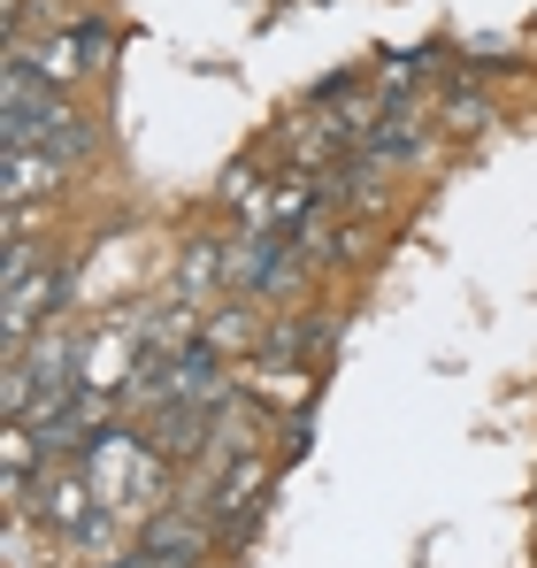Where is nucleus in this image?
<instances>
[{"instance_id":"f257e3e1","label":"nucleus","mask_w":537,"mask_h":568,"mask_svg":"<svg viewBox=\"0 0 537 568\" xmlns=\"http://www.w3.org/2000/svg\"><path fill=\"white\" fill-rule=\"evenodd\" d=\"M215 515L192 499V507H154L146 515V530H139V554L162 568H207V546H215Z\"/></svg>"},{"instance_id":"f03ea898","label":"nucleus","mask_w":537,"mask_h":568,"mask_svg":"<svg viewBox=\"0 0 537 568\" xmlns=\"http://www.w3.org/2000/svg\"><path fill=\"white\" fill-rule=\"evenodd\" d=\"M92 507H100V491H92L85 462H47L39 491H31V515H39V530H54V538H78V530L92 523Z\"/></svg>"},{"instance_id":"7ed1b4c3","label":"nucleus","mask_w":537,"mask_h":568,"mask_svg":"<svg viewBox=\"0 0 537 568\" xmlns=\"http://www.w3.org/2000/svg\"><path fill=\"white\" fill-rule=\"evenodd\" d=\"M361 146H368L376 162H415V154L430 146V108H423V100H407V93H399V100H384Z\"/></svg>"},{"instance_id":"20e7f679","label":"nucleus","mask_w":537,"mask_h":568,"mask_svg":"<svg viewBox=\"0 0 537 568\" xmlns=\"http://www.w3.org/2000/svg\"><path fill=\"white\" fill-rule=\"evenodd\" d=\"M246 392L268 399V407H300V399L315 392V369H307V362H292V338L276 331V338H268V354L246 362Z\"/></svg>"},{"instance_id":"39448f33","label":"nucleus","mask_w":537,"mask_h":568,"mask_svg":"<svg viewBox=\"0 0 537 568\" xmlns=\"http://www.w3.org/2000/svg\"><path fill=\"white\" fill-rule=\"evenodd\" d=\"M262 491H268V462H262V454H246V462H215V484H207L200 507H207L223 530H239V515H254Z\"/></svg>"},{"instance_id":"423d86ee","label":"nucleus","mask_w":537,"mask_h":568,"mask_svg":"<svg viewBox=\"0 0 537 568\" xmlns=\"http://www.w3.org/2000/svg\"><path fill=\"white\" fill-rule=\"evenodd\" d=\"M62 154H47V146H8L0 154V192H8V207H23V200H54L62 192Z\"/></svg>"},{"instance_id":"0eeeda50","label":"nucleus","mask_w":537,"mask_h":568,"mask_svg":"<svg viewBox=\"0 0 537 568\" xmlns=\"http://www.w3.org/2000/svg\"><path fill=\"white\" fill-rule=\"evenodd\" d=\"M62 307V270H31V277L8 284V354L31 346V331Z\"/></svg>"},{"instance_id":"6e6552de","label":"nucleus","mask_w":537,"mask_h":568,"mask_svg":"<svg viewBox=\"0 0 537 568\" xmlns=\"http://www.w3.org/2000/svg\"><path fill=\"white\" fill-rule=\"evenodd\" d=\"M131 369H139V354H131V338H92L85 346V392H123L131 384Z\"/></svg>"},{"instance_id":"1a4fd4ad","label":"nucleus","mask_w":537,"mask_h":568,"mask_svg":"<svg viewBox=\"0 0 537 568\" xmlns=\"http://www.w3.org/2000/svg\"><path fill=\"white\" fill-rule=\"evenodd\" d=\"M300 246H315L331 270H354L361 254H368V231H361V223H338V231H307Z\"/></svg>"},{"instance_id":"9d476101","label":"nucleus","mask_w":537,"mask_h":568,"mask_svg":"<svg viewBox=\"0 0 537 568\" xmlns=\"http://www.w3.org/2000/svg\"><path fill=\"white\" fill-rule=\"evenodd\" d=\"M215 354H239V346H254V307H223V315H207V331H200Z\"/></svg>"},{"instance_id":"9b49d317","label":"nucleus","mask_w":537,"mask_h":568,"mask_svg":"<svg viewBox=\"0 0 537 568\" xmlns=\"http://www.w3.org/2000/svg\"><path fill=\"white\" fill-rule=\"evenodd\" d=\"M438 123H446L453 139H476V131L492 123V108H484V100H476V93H453L446 108H438Z\"/></svg>"}]
</instances>
